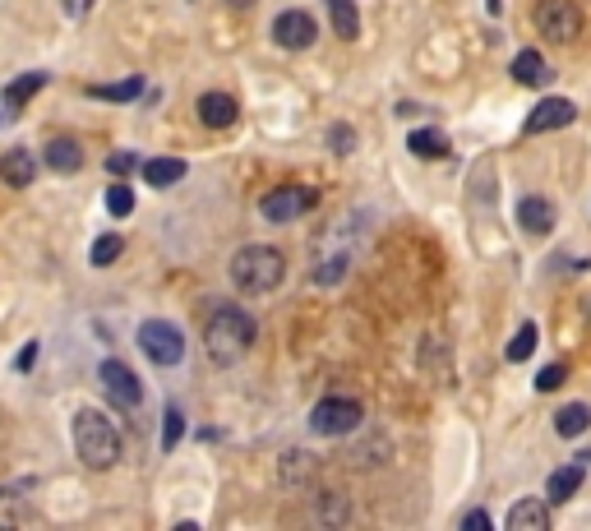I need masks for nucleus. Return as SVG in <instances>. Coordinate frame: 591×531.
Returning <instances> with one entry per match:
<instances>
[{
  "label": "nucleus",
  "mask_w": 591,
  "mask_h": 531,
  "mask_svg": "<svg viewBox=\"0 0 591 531\" xmlns=\"http://www.w3.org/2000/svg\"><path fill=\"white\" fill-rule=\"evenodd\" d=\"M254 333H259V328H254V319L241 305H218L204 324V347L218 365H236L245 351L254 347Z\"/></svg>",
  "instance_id": "nucleus-1"
},
{
  "label": "nucleus",
  "mask_w": 591,
  "mask_h": 531,
  "mask_svg": "<svg viewBox=\"0 0 591 531\" xmlns=\"http://www.w3.org/2000/svg\"><path fill=\"white\" fill-rule=\"evenodd\" d=\"M74 453H79V462L93 471H107L121 462V430L102 416V411H79L74 416Z\"/></svg>",
  "instance_id": "nucleus-2"
},
{
  "label": "nucleus",
  "mask_w": 591,
  "mask_h": 531,
  "mask_svg": "<svg viewBox=\"0 0 591 531\" xmlns=\"http://www.w3.org/2000/svg\"><path fill=\"white\" fill-rule=\"evenodd\" d=\"M282 278H287V254L273 250V245H245L231 259V282L245 296H264V291L282 287Z\"/></svg>",
  "instance_id": "nucleus-3"
},
{
  "label": "nucleus",
  "mask_w": 591,
  "mask_h": 531,
  "mask_svg": "<svg viewBox=\"0 0 591 531\" xmlns=\"http://www.w3.org/2000/svg\"><path fill=\"white\" fill-rule=\"evenodd\" d=\"M361 421H365V411H361V402H351V398H324L310 411V430L314 435H324V439L351 435Z\"/></svg>",
  "instance_id": "nucleus-4"
},
{
  "label": "nucleus",
  "mask_w": 591,
  "mask_h": 531,
  "mask_svg": "<svg viewBox=\"0 0 591 531\" xmlns=\"http://www.w3.org/2000/svg\"><path fill=\"white\" fill-rule=\"evenodd\" d=\"M139 347H144V356L153 365H181L185 361L181 328L167 324V319H148V324L139 328Z\"/></svg>",
  "instance_id": "nucleus-5"
},
{
  "label": "nucleus",
  "mask_w": 591,
  "mask_h": 531,
  "mask_svg": "<svg viewBox=\"0 0 591 531\" xmlns=\"http://www.w3.org/2000/svg\"><path fill=\"white\" fill-rule=\"evenodd\" d=\"M536 28H541L545 42H573V37L582 33V10L573 5V0H541L536 5Z\"/></svg>",
  "instance_id": "nucleus-6"
},
{
  "label": "nucleus",
  "mask_w": 591,
  "mask_h": 531,
  "mask_svg": "<svg viewBox=\"0 0 591 531\" xmlns=\"http://www.w3.org/2000/svg\"><path fill=\"white\" fill-rule=\"evenodd\" d=\"M314 204H319V194H314L310 185H278L273 194L259 199V213H264L268 222H296V218H305Z\"/></svg>",
  "instance_id": "nucleus-7"
},
{
  "label": "nucleus",
  "mask_w": 591,
  "mask_h": 531,
  "mask_svg": "<svg viewBox=\"0 0 591 531\" xmlns=\"http://www.w3.org/2000/svg\"><path fill=\"white\" fill-rule=\"evenodd\" d=\"M97 379H102V388H107V398L116 402V407L134 411L139 402H144V384H139V375H134L125 361H102Z\"/></svg>",
  "instance_id": "nucleus-8"
},
{
  "label": "nucleus",
  "mask_w": 591,
  "mask_h": 531,
  "mask_svg": "<svg viewBox=\"0 0 591 531\" xmlns=\"http://www.w3.org/2000/svg\"><path fill=\"white\" fill-rule=\"evenodd\" d=\"M314 37H319V24H314L305 10H282L278 19H273V42L287 51H310Z\"/></svg>",
  "instance_id": "nucleus-9"
},
{
  "label": "nucleus",
  "mask_w": 591,
  "mask_h": 531,
  "mask_svg": "<svg viewBox=\"0 0 591 531\" xmlns=\"http://www.w3.org/2000/svg\"><path fill=\"white\" fill-rule=\"evenodd\" d=\"M573 116H578V107L568 102V97H541L536 107H531L527 125L522 130L527 134H550V130H564V125H573Z\"/></svg>",
  "instance_id": "nucleus-10"
},
{
  "label": "nucleus",
  "mask_w": 591,
  "mask_h": 531,
  "mask_svg": "<svg viewBox=\"0 0 591 531\" xmlns=\"http://www.w3.org/2000/svg\"><path fill=\"white\" fill-rule=\"evenodd\" d=\"M508 74H513L522 88H550L555 84V70L541 61V51H518L513 65H508Z\"/></svg>",
  "instance_id": "nucleus-11"
},
{
  "label": "nucleus",
  "mask_w": 591,
  "mask_h": 531,
  "mask_svg": "<svg viewBox=\"0 0 591 531\" xmlns=\"http://www.w3.org/2000/svg\"><path fill=\"white\" fill-rule=\"evenodd\" d=\"M236 116H241V107H236V97L231 93H204L199 97V121H204L208 130H227V125H236Z\"/></svg>",
  "instance_id": "nucleus-12"
},
{
  "label": "nucleus",
  "mask_w": 591,
  "mask_h": 531,
  "mask_svg": "<svg viewBox=\"0 0 591 531\" xmlns=\"http://www.w3.org/2000/svg\"><path fill=\"white\" fill-rule=\"evenodd\" d=\"M518 222L531 236H545V231H555V204L541 194H527V199H518Z\"/></svg>",
  "instance_id": "nucleus-13"
},
{
  "label": "nucleus",
  "mask_w": 591,
  "mask_h": 531,
  "mask_svg": "<svg viewBox=\"0 0 591 531\" xmlns=\"http://www.w3.org/2000/svg\"><path fill=\"white\" fill-rule=\"evenodd\" d=\"M582 476H587V462H568V467H555L550 471V481H545V499L550 504H564L582 490Z\"/></svg>",
  "instance_id": "nucleus-14"
},
{
  "label": "nucleus",
  "mask_w": 591,
  "mask_h": 531,
  "mask_svg": "<svg viewBox=\"0 0 591 531\" xmlns=\"http://www.w3.org/2000/svg\"><path fill=\"white\" fill-rule=\"evenodd\" d=\"M42 162H47L51 171H61V176H74V171L84 167V148L74 144V139H65V134H56L47 144V153H42Z\"/></svg>",
  "instance_id": "nucleus-15"
},
{
  "label": "nucleus",
  "mask_w": 591,
  "mask_h": 531,
  "mask_svg": "<svg viewBox=\"0 0 591 531\" xmlns=\"http://www.w3.org/2000/svg\"><path fill=\"white\" fill-rule=\"evenodd\" d=\"M33 176H37V162H33L28 148H10V153L0 157V181L5 185L24 190V185H33Z\"/></svg>",
  "instance_id": "nucleus-16"
},
{
  "label": "nucleus",
  "mask_w": 591,
  "mask_h": 531,
  "mask_svg": "<svg viewBox=\"0 0 591 531\" xmlns=\"http://www.w3.org/2000/svg\"><path fill=\"white\" fill-rule=\"evenodd\" d=\"M278 471H282V485H310L319 462H314V453H305V448H291V453H282Z\"/></svg>",
  "instance_id": "nucleus-17"
},
{
  "label": "nucleus",
  "mask_w": 591,
  "mask_h": 531,
  "mask_svg": "<svg viewBox=\"0 0 591 531\" xmlns=\"http://www.w3.org/2000/svg\"><path fill=\"white\" fill-rule=\"evenodd\" d=\"M328 14H333V33L342 42H356L361 37V10H356V0H328Z\"/></svg>",
  "instance_id": "nucleus-18"
},
{
  "label": "nucleus",
  "mask_w": 591,
  "mask_h": 531,
  "mask_svg": "<svg viewBox=\"0 0 591 531\" xmlns=\"http://www.w3.org/2000/svg\"><path fill=\"white\" fill-rule=\"evenodd\" d=\"M508 527L513 531H545L550 527V513H545L541 499H522V504H513V513H508Z\"/></svg>",
  "instance_id": "nucleus-19"
},
{
  "label": "nucleus",
  "mask_w": 591,
  "mask_h": 531,
  "mask_svg": "<svg viewBox=\"0 0 591 531\" xmlns=\"http://www.w3.org/2000/svg\"><path fill=\"white\" fill-rule=\"evenodd\" d=\"M181 176H185V162H181V157H148V162H144V181L157 185V190L176 185Z\"/></svg>",
  "instance_id": "nucleus-20"
},
{
  "label": "nucleus",
  "mask_w": 591,
  "mask_h": 531,
  "mask_svg": "<svg viewBox=\"0 0 591 531\" xmlns=\"http://www.w3.org/2000/svg\"><path fill=\"white\" fill-rule=\"evenodd\" d=\"M37 88H47V74H19V79H10V84H5V107L10 111L28 107L37 97Z\"/></svg>",
  "instance_id": "nucleus-21"
},
{
  "label": "nucleus",
  "mask_w": 591,
  "mask_h": 531,
  "mask_svg": "<svg viewBox=\"0 0 591 531\" xmlns=\"http://www.w3.org/2000/svg\"><path fill=\"white\" fill-rule=\"evenodd\" d=\"M407 148L416 157H448V134L444 130H411Z\"/></svg>",
  "instance_id": "nucleus-22"
},
{
  "label": "nucleus",
  "mask_w": 591,
  "mask_h": 531,
  "mask_svg": "<svg viewBox=\"0 0 591 531\" xmlns=\"http://www.w3.org/2000/svg\"><path fill=\"white\" fill-rule=\"evenodd\" d=\"M587 425H591V407H587V402H568V407L555 416V430L564 439H578Z\"/></svg>",
  "instance_id": "nucleus-23"
},
{
  "label": "nucleus",
  "mask_w": 591,
  "mask_h": 531,
  "mask_svg": "<svg viewBox=\"0 0 591 531\" xmlns=\"http://www.w3.org/2000/svg\"><path fill=\"white\" fill-rule=\"evenodd\" d=\"M144 93V79L134 74V79H121V84H93L88 88V97H97V102H134V97Z\"/></svg>",
  "instance_id": "nucleus-24"
},
{
  "label": "nucleus",
  "mask_w": 591,
  "mask_h": 531,
  "mask_svg": "<svg viewBox=\"0 0 591 531\" xmlns=\"http://www.w3.org/2000/svg\"><path fill=\"white\" fill-rule=\"evenodd\" d=\"M121 250H125V236H116V231H107V236H97V241H93V250H88V259H93L97 268H107V264H116V259H121Z\"/></svg>",
  "instance_id": "nucleus-25"
},
{
  "label": "nucleus",
  "mask_w": 591,
  "mask_h": 531,
  "mask_svg": "<svg viewBox=\"0 0 591 531\" xmlns=\"http://www.w3.org/2000/svg\"><path fill=\"white\" fill-rule=\"evenodd\" d=\"M531 351H536V324H522L518 333H513V342H508V361H531Z\"/></svg>",
  "instance_id": "nucleus-26"
},
{
  "label": "nucleus",
  "mask_w": 591,
  "mask_h": 531,
  "mask_svg": "<svg viewBox=\"0 0 591 531\" xmlns=\"http://www.w3.org/2000/svg\"><path fill=\"white\" fill-rule=\"evenodd\" d=\"M181 435H185L181 407H167V416H162V453H171V448L181 444Z\"/></svg>",
  "instance_id": "nucleus-27"
},
{
  "label": "nucleus",
  "mask_w": 591,
  "mask_h": 531,
  "mask_svg": "<svg viewBox=\"0 0 591 531\" xmlns=\"http://www.w3.org/2000/svg\"><path fill=\"white\" fill-rule=\"evenodd\" d=\"M107 213L111 218H130L134 213V190L130 185H111L107 190Z\"/></svg>",
  "instance_id": "nucleus-28"
},
{
  "label": "nucleus",
  "mask_w": 591,
  "mask_h": 531,
  "mask_svg": "<svg viewBox=\"0 0 591 531\" xmlns=\"http://www.w3.org/2000/svg\"><path fill=\"white\" fill-rule=\"evenodd\" d=\"M342 273H347V259H324V264L314 268V282H319V287H333V282H342Z\"/></svg>",
  "instance_id": "nucleus-29"
},
{
  "label": "nucleus",
  "mask_w": 591,
  "mask_h": 531,
  "mask_svg": "<svg viewBox=\"0 0 591 531\" xmlns=\"http://www.w3.org/2000/svg\"><path fill=\"white\" fill-rule=\"evenodd\" d=\"M564 379H568L564 365H545L541 375H536V388H541V393H555V388H564Z\"/></svg>",
  "instance_id": "nucleus-30"
},
{
  "label": "nucleus",
  "mask_w": 591,
  "mask_h": 531,
  "mask_svg": "<svg viewBox=\"0 0 591 531\" xmlns=\"http://www.w3.org/2000/svg\"><path fill=\"white\" fill-rule=\"evenodd\" d=\"M134 167H139V157H134V153H111V157H107V171H111V176H130Z\"/></svg>",
  "instance_id": "nucleus-31"
},
{
  "label": "nucleus",
  "mask_w": 591,
  "mask_h": 531,
  "mask_svg": "<svg viewBox=\"0 0 591 531\" xmlns=\"http://www.w3.org/2000/svg\"><path fill=\"white\" fill-rule=\"evenodd\" d=\"M319 518H324V522H342V518H347V504H342V499H319Z\"/></svg>",
  "instance_id": "nucleus-32"
},
{
  "label": "nucleus",
  "mask_w": 591,
  "mask_h": 531,
  "mask_svg": "<svg viewBox=\"0 0 591 531\" xmlns=\"http://www.w3.org/2000/svg\"><path fill=\"white\" fill-rule=\"evenodd\" d=\"M462 531H490V513H485V508H471L467 518H462Z\"/></svg>",
  "instance_id": "nucleus-33"
},
{
  "label": "nucleus",
  "mask_w": 591,
  "mask_h": 531,
  "mask_svg": "<svg viewBox=\"0 0 591 531\" xmlns=\"http://www.w3.org/2000/svg\"><path fill=\"white\" fill-rule=\"evenodd\" d=\"M328 144L338 148V153H351V144H356V134H351V130H347V125H338V130L328 134Z\"/></svg>",
  "instance_id": "nucleus-34"
},
{
  "label": "nucleus",
  "mask_w": 591,
  "mask_h": 531,
  "mask_svg": "<svg viewBox=\"0 0 591 531\" xmlns=\"http://www.w3.org/2000/svg\"><path fill=\"white\" fill-rule=\"evenodd\" d=\"M33 361H37V342H28V347L19 351V361H14V365H19V370H33Z\"/></svg>",
  "instance_id": "nucleus-35"
},
{
  "label": "nucleus",
  "mask_w": 591,
  "mask_h": 531,
  "mask_svg": "<svg viewBox=\"0 0 591 531\" xmlns=\"http://www.w3.org/2000/svg\"><path fill=\"white\" fill-rule=\"evenodd\" d=\"M88 5H93V0H65V10H70V19H84V14H88Z\"/></svg>",
  "instance_id": "nucleus-36"
},
{
  "label": "nucleus",
  "mask_w": 591,
  "mask_h": 531,
  "mask_svg": "<svg viewBox=\"0 0 591 531\" xmlns=\"http://www.w3.org/2000/svg\"><path fill=\"white\" fill-rule=\"evenodd\" d=\"M231 10H250V5H259V0H227Z\"/></svg>",
  "instance_id": "nucleus-37"
}]
</instances>
